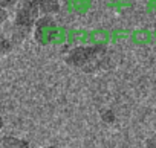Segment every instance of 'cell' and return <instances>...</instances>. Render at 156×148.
Instances as JSON below:
<instances>
[{"label": "cell", "mask_w": 156, "mask_h": 148, "mask_svg": "<svg viewBox=\"0 0 156 148\" xmlns=\"http://www.w3.org/2000/svg\"><path fill=\"white\" fill-rule=\"evenodd\" d=\"M104 46H78L66 55V63L69 66L81 67L86 72H94L104 61Z\"/></svg>", "instance_id": "6da1fadb"}, {"label": "cell", "mask_w": 156, "mask_h": 148, "mask_svg": "<svg viewBox=\"0 0 156 148\" xmlns=\"http://www.w3.org/2000/svg\"><path fill=\"white\" fill-rule=\"evenodd\" d=\"M38 15H40V9L37 5V0H22V3L16 12V26L22 29H29L40 19Z\"/></svg>", "instance_id": "7a4b0ae2"}, {"label": "cell", "mask_w": 156, "mask_h": 148, "mask_svg": "<svg viewBox=\"0 0 156 148\" xmlns=\"http://www.w3.org/2000/svg\"><path fill=\"white\" fill-rule=\"evenodd\" d=\"M34 26H35V29H34V37H35V40H37L40 44H49V43L55 38L57 31H58L57 23H55L54 19L49 17V15L40 17V19L35 22Z\"/></svg>", "instance_id": "3957f363"}, {"label": "cell", "mask_w": 156, "mask_h": 148, "mask_svg": "<svg viewBox=\"0 0 156 148\" xmlns=\"http://www.w3.org/2000/svg\"><path fill=\"white\" fill-rule=\"evenodd\" d=\"M0 148H29V142L16 136L0 137Z\"/></svg>", "instance_id": "277c9868"}, {"label": "cell", "mask_w": 156, "mask_h": 148, "mask_svg": "<svg viewBox=\"0 0 156 148\" xmlns=\"http://www.w3.org/2000/svg\"><path fill=\"white\" fill-rule=\"evenodd\" d=\"M37 5H38L40 14H43V15L58 12V9H60V3L57 0H37Z\"/></svg>", "instance_id": "5b68a950"}, {"label": "cell", "mask_w": 156, "mask_h": 148, "mask_svg": "<svg viewBox=\"0 0 156 148\" xmlns=\"http://www.w3.org/2000/svg\"><path fill=\"white\" fill-rule=\"evenodd\" d=\"M100 116H101V121H103V122H106V124H113V122H115V119H116L115 112H113V110H110V108L103 110Z\"/></svg>", "instance_id": "8992f818"}, {"label": "cell", "mask_w": 156, "mask_h": 148, "mask_svg": "<svg viewBox=\"0 0 156 148\" xmlns=\"http://www.w3.org/2000/svg\"><path fill=\"white\" fill-rule=\"evenodd\" d=\"M17 2H19V0H0V6H2V8H11Z\"/></svg>", "instance_id": "52a82bcc"}, {"label": "cell", "mask_w": 156, "mask_h": 148, "mask_svg": "<svg viewBox=\"0 0 156 148\" xmlns=\"http://www.w3.org/2000/svg\"><path fill=\"white\" fill-rule=\"evenodd\" d=\"M6 19H8V14H6L5 8H2V6H0V23H3Z\"/></svg>", "instance_id": "ba28073f"}, {"label": "cell", "mask_w": 156, "mask_h": 148, "mask_svg": "<svg viewBox=\"0 0 156 148\" xmlns=\"http://www.w3.org/2000/svg\"><path fill=\"white\" fill-rule=\"evenodd\" d=\"M145 146L147 148H156V139H148L145 142Z\"/></svg>", "instance_id": "9c48e42d"}, {"label": "cell", "mask_w": 156, "mask_h": 148, "mask_svg": "<svg viewBox=\"0 0 156 148\" xmlns=\"http://www.w3.org/2000/svg\"><path fill=\"white\" fill-rule=\"evenodd\" d=\"M41 148H63V146H57V145H49V146H41Z\"/></svg>", "instance_id": "30bf717a"}, {"label": "cell", "mask_w": 156, "mask_h": 148, "mask_svg": "<svg viewBox=\"0 0 156 148\" xmlns=\"http://www.w3.org/2000/svg\"><path fill=\"white\" fill-rule=\"evenodd\" d=\"M2 128H3V118L0 116V130H2Z\"/></svg>", "instance_id": "8fae6325"}, {"label": "cell", "mask_w": 156, "mask_h": 148, "mask_svg": "<svg viewBox=\"0 0 156 148\" xmlns=\"http://www.w3.org/2000/svg\"><path fill=\"white\" fill-rule=\"evenodd\" d=\"M154 28H156V22H154Z\"/></svg>", "instance_id": "7c38bea8"}]
</instances>
